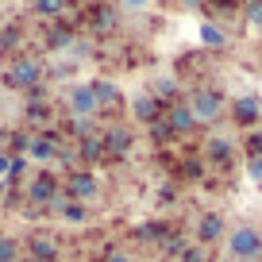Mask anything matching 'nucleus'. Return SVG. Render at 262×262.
I'll return each mask as SVG.
<instances>
[{"instance_id": "obj_1", "label": "nucleus", "mask_w": 262, "mask_h": 262, "mask_svg": "<svg viewBox=\"0 0 262 262\" xmlns=\"http://www.w3.org/2000/svg\"><path fill=\"white\" fill-rule=\"evenodd\" d=\"M228 254L235 262H254V258H262V235H258V228H251V224H243V228H235L228 235Z\"/></svg>"}, {"instance_id": "obj_2", "label": "nucleus", "mask_w": 262, "mask_h": 262, "mask_svg": "<svg viewBox=\"0 0 262 262\" xmlns=\"http://www.w3.org/2000/svg\"><path fill=\"white\" fill-rule=\"evenodd\" d=\"M39 81H42V66L35 62V58H19V62H12V70L4 74V85L8 89H39Z\"/></svg>"}, {"instance_id": "obj_3", "label": "nucleus", "mask_w": 262, "mask_h": 262, "mask_svg": "<svg viewBox=\"0 0 262 262\" xmlns=\"http://www.w3.org/2000/svg\"><path fill=\"white\" fill-rule=\"evenodd\" d=\"M185 104L193 108L196 123H212V120H220V112H224V97L216 89H196Z\"/></svg>"}, {"instance_id": "obj_4", "label": "nucleus", "mask_w": 262, "mask_h": 262, "mask_svg": "<svg viewBox=\"0 0 262 262\" xmlns=\"http://www.w3.org/2000/svg\"><path fill=\"white\" fill-rule=\"evenodd\" d=\"M62 193L70 196V201H77V205H85V201L100 196V181H97V173H89V170H74L70 178H66Z\"/></svg>"}, {"instance_id": "obj_5", "label": "nucleus", "mask_w": 262, "mask_h": 262, "mask_svg": "<svg viewBox=\"0 0 262 262\" xmlns=\"http://www.w3.org/2000/svg\"><path fill=\"white\" fill-rule=\"evenodd\" d=\"M66 104H70V112H74V120H89L93 112H97V93H93V85H74L70 89V97H66Z\"/></svg>"}, {"instance_id": "obj_6", "label": "nucleus", "mask_w": 262, "mask_h": 262, "mask_svg": "<svg viewBox=\"0 0 262 262\" xmlns=\"http://www.w3.org/2000/svg\"><path fill=\"white\" fill-rule=\"evenodd\" d=\"M100 139H104V155H108V158H123V155L131 150V127L112 123L108 131H100Z\"/></svg>"}, {"instance_id": "obj_7", "label": "nucleus", "mask_w": 262, "mask_h": 262, "mask_svg": "<svg viewBox=\"0 0 262 262\" xmlns=\"http://www.w3.org/2000/svg\"><path fill=\"white\" fill-rule=\"evenodd\" d=\"M162 120H166V127H170V131H178V135H189V131L196 127V116H193V108H189L185 100L170 104V108H166V116H162Z\"/></svg>"}, {"instance_id": "obj_8", "label": "nucleus", "mask_w": 262, "mask_h": 262, "mask_svg": "<svg viewBox=\"0 0 262 262\" xmlns=\"http://www.w3.org/2000/svg\"><path fill=\"white\" fill-rule=\"evenodd\" d=\"M54 189H58V181L50 173H35L27 181V196H31L35 205H54Z\"/></svg>"}, {"instance_id": "obj_9", "label": "nucleus", "mask_w": 262, "mask_h": 262, "mask_svg": "<svg viewBox=\"0 0 262 262\" xmlns=\"http://www.w3.org/2000/svg\"><path fill=\"white\" fill-rule=\"evenodd\" d=\"M231 116H235V123H243V127H254V123H258V116H262L258 97H235Z\"/></svg>"}, {"instance_id": "obj_10", "label": "nucleus", "mask_w": 262, "mask_h": 262, "mask_svg": "<svg viewBox=\"0 0 262 262\" xmlns=\"http://www.w3.org/2000/svg\"><path fill=\"white\" fill-rule=\"evenodd\" d=\"M58 155V143L50 139V135H35V139H27V158H35V162H50V158Z\"/></svg>"}, {"instance_id": "obj_11", "label": "nucleus", "mask_w": 262, "mask_h": 262, "mask_svg": "<svg viewBox=\"0 0 262 262\" xmlns=\"http://www.w3.org/2000/svg\"><path fill=\"white\" fill-rule=\"evenodd\" d=\"M196 235H201V243H216V239L224 235V216H216V212L201 216V224H196Z\"/></svg>"}, {"instance_id": "obj_12", "label": "nucleus", "mask_w": 262, "mask_h": 262, "mask_svg": "<svg viewBox=\"0 0 262 262\" xmlns=\"http://www.w3.org/2000/svg\"><path fill=\"white\" fill-rule=\"evenodd\" d=\"M77 155L85 158V162H97V158H104V139H100L97 131H89L81 139V147H77Z\"/></svg>"}, {"instance_id": "obj_13", "label": "nucleus", "mask_w": 262, "mask_h": 262, "mask_svg": "<svg viewBox=\"0 0 262 262\" xmlns=\"http://www.w3.org/2000/svg\"><path fill=\"white\" fill-rule=\"evenodd\" d=\"M131 112L139 116V120H147V123L162 120V116H158V100L155 97H135V100H131Z\"/></svg>"}, {"instance_id": "obj_14", "label": "nucleus", "mask_w": 262, "mask_h": 262, "mask_svg": "<svg viewBox=\"0 0 262 262\" xmlns=\"http://www.w3.org/2000/svg\"><path fill=\"white\" fill-rule=\"evenodd\" d=\"M27 247H31L35 262H50V258H54V254H58V243H54V239H50V235H35V239H31V243H27Z\"/></svg>"}, {"instance_id": "obj_15", "label": "nucleus", "mask_w": 262, "mask_h": 262, "mask_svg": "<svg viewBox=\"0 0 262 262\" xmlns=\"http://www.w3.org/2000/svg\"><path fill=\"white\" fill-rule=\"evenodd\" d=\"M205 150H208V158H212V162H224V166L231 162V143L224 139V135H212Z\"/></svg>"}, {"instance_id": "obj_16", "label": "nucleus", "mask_w": 262, "mask_h": 262, "mask_svg": "<svg viewBox=\"0 0 262 262\" xmlns=\"http://www.w3.org/2000/svg\"><path fill=\"white\" fill-rule=\"evenodd\" d=\"M54 208L62 212L66 224H85V205H77V201H54Z\"/></svg>"}, {"instance_id": "obj_17", "label": "nucleus", "mask_w": 262, "mask_h": 262, "mask_svg": "<svg viewBox=\"0 0 262 262\" xmlns=\"http://www.w3.org/2000/svg\"><path fill=\"white\" fill-rule=\"evenodd\" d=\"M93 93H97V104H116L120 93H116L112 81H93Z\"/></svg>"}, {"instance_id": "obj_18", "label": "nucleus", "mask_w": 262, "mask_h": 262, "mask_svg": "<svg viewBox=\"0 0 262 262\" xmlns=\"http://www.w3.org/2000/svg\"><path fill=\"white\" fill-rule=\"evenodd\" d=\"M201 42H205V47H224V42H228V35H224L216 24H205V27H201Z\"/></svg>"}, {"instance_id": "obj_19", "label": "nucleus", "mask_w": 262, "mask_h": 262, "mask_svg": "<svg viewBox=\"0 0 262 262\" xmlns=\"http://www.w3.org/2000/svg\"><path fill=\"white\" fill-rule=\"evenodd\" d=\"M243 16H247V24H262V0H247Z\"/></svg>"}, {"instance_id": "obj_20", "label": "nucleus", "mask_w": 262, "mask_h": 262, "mask_svg": "<svg viewBox=\"0 0 262 262\" xmlns=\"http://www.w3.org/2000/svg\"><path fill=\"white\" fill-rule=\"evenodd\" d=\"M162 251H166V254H185V251H189V247H185V243H181V239H178V235H162Z\"/></svg>"}, {"instance_id": "obj_21", "label": "nucleus", "mask_w": 262, "mask_h": 262, "mask_svg": "<svg viewBox=\"0 0 262 262\" xmlns=\"http://www.w3.org/2000/svg\"><path fill=\"white\" fill-rule=\"evenodd\" d=\"M66 4H70V0H39V12H42V16H58Z\"/></svg>"}, {"instance_id": "obj_22", "label": "nucleus", "mask_w": 262, "mask_h": 262, "mask_svg": "<svg viewBox=\"0 0 262 262\" xmlns=\"http://www.w3.org/2000/svg\"><path fill=\"white\" fill-rule=\"evenodd\" d=\"M247 178H251V181H258V185H262V158H247Z\"/></svg>"}, {"instance_id": "obj_23", "label": "nucleus", "mask_w": 262, "mask_h": 262, "mask_svg": "<svg viewBox=\"0 0 262 262\" xmlns=\"http://www.w3.org/2000/svg\"><path fill=\"white\" fill-rule=\"evenodd\" d=\"M16 258V239H0V262Z\"/></svg>"}, {"instance_id": "obj_24", "label": "nucleus", "mask_w": 262, "mask_h": 262, "mask_svg": "<svg viewBox=\"0 0 262 262\" xmlns=\"http://www.w3.org/2000/svg\"><path fill=\"white\" fill-rule=\"evenodd\" d=\"M70 42H74V35H70V31H50V47L62 50V47H70Z\"/></svg>"}, {"instance_id": "obj_25", "label": "nucleus", "mask_w": 262, "mask_h": 262, "mask_svg": "<svg viewBox=\"0 0 262 262\" xmlns=\"http://www.w3.org/2000/svg\"><path fill=\"white\" fill-rule=\"evenodd\" d=\"M19 42V27H8V31H0V47H16Z\"/></svg>"}, {"instance_id": "obj_26", "label": "nucleus", "mask_w": 262, "mask_h": 262, "mask_svg": "<svg viewBox=\"0 0 262 262\" xmlns=\"http://www.w3.org/2000/svg\"><path fill=\"white\" fill-rule=\"evenodd\" d=\"M251 155H254V158H262V127H254V131H251Z\"/></svg>"}, {"instance_id": "obj_27", "label": "nucleus", "mask_w": 262, "mask_h": 262, "mask_svg": "<svg viewBox=\"0 0 262 262\" xmlns=\"http://www.w3.org/2000/svg\"><path fill=\"white\" fill-rule=\"evenodd\" d=\"M120 8H127V12H143V8H150V0H120Z\"/></svg>"}, {"instance_id": "obj_28", "label": "nucleus", "mask_w": 262, "mask_h": 262, "mask_svg": "<svg viewBox=\"0 0 262 262\" xmlns=\"http://www.w3.org/2000/svg\"><path fill=\"white\" fill-rule=\"evenodd\" d=\"M181 262H205V251H201V247H189V251L181 254Z\"/></svg>"}, {"instance_id": "obj_29", "label": "nucleus", "mask_w": 262, "mask_h": 262, "mask_svg": "<svg viewBox=\"0 0 262 262\" xmlns=\"http://www.w3.org/2000/svg\"><path fill=\"white\" fill-rule=\"evenodd\" d=\"M104 262H131V251H108Z\"/></svg>"}, {"instance_id": "obj_30", "label": "nucleus", "mask_w": 262, "mask_h": 262, "mask_svg": "<svg viewBox=\"0 0 262 262\" xmlns=\"http://www.w3.org/2000/svg\"><path fill=\"white\" fill-rule=\"evenodd\" d=\"M8 166H12V155H0V178H8Z\"/></svg>"}, {"instance_id": "obj_31", "label": "nucleus", "mask_w": 262, "mask_h": 262, "mask_svg": "<svg viewBox=\"0 0 262 262\" xmlns=\"http://www.w3.org/2000/svg\"><path fill=\"white\" fill-rule=\"evenodd\" d=\"M243 4H247V0H243Z\"/></svg>"}]
</instances>
